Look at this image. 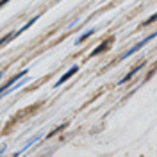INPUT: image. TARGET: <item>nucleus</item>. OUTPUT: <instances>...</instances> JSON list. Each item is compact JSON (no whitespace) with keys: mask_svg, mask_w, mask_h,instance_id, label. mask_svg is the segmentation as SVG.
<instances>
[{"mask_svg":"<svg viewBox=\"0 0 157 157\" xmlns=\"http://www.w3.org/2000/svg\"><path fill=\"white\" fill-rule=\"evenodd\" d=\"M7 2H9V0H0V7H2V6H6Z\"/></svg>","mask_w":157,"mask_h":157,"instance_id":"obj_7","label":"nucleus"},{"mask_svg":"<svg viewBox=\"0 0 157 157\" xmlns=\"http://www.w3.org/2000/svg\"><path fill=\"white\" fill-rule=\"evenodd\" d=\"M93 32H95V29H91V30H88V32H84V34H82V36H80V38L77 39V45H78V43H82V41H84V39H88L89 36H91V34H93Z\"/></svg>","mask_w":157,"mask_h":157,"instance_id":"obj_5","label":"nucleus"},{"mask_svg":"<svg viewBox=\"0 0 157 157\" xmlns=\"http://www.w3.org/2000/svg\"><path fill=\"white\" fill-rule=\"evenodd\" d=\"M2 77H4V73H0V78H2Z\"/></svg>","mask_w":157,"mask_h":157,"instance_id":"obj_8","label":"nucleus"},{"mask_svg":"<svg viewBox=\"0 0 157 157\" xmlns=\"http://www.w3.org/2000/svg\"><path fill=\"white\" fill-rule=\"evenodd\" d=\"M141 68H143V64H137V66H136V68H134V70H132L130 73H128L127 77H125V78H121V82H125V80H128V78H130V77H132V75H134V73H136V71H137V70H141Z\"/></svg>","mask_w":157,"mask_h":157,"instance_id":"obj_6","label":"nucleus"},{"mask_svg":"<svg viewBox=\"0 0 157 157\" xmlns=\"http://www.w3.org/2000/svg\"><path fill=\"white\" fill-rule=\"evenodd\" d=\"M39 137H41V134H39V136H36V137H32L30 141H27V143L23 145V148H21L20 152H16V155H20V154H23V152H25L27 148H30V147H32V145H34V143H36V141H38V139H39Z\"/></svg>","mask_w":157,"mask_h":157,"instance_id":"obj_3","label":"nucleus"},{"mask_svg":"<svg viewBox=\"0 0 157 157\" xmlns=\"http://www.w3.org/2000/svg\"><path fill=\"white\" fill-rule=\"evenodd\" d=\"M109 43H111V39H109V41H105V43H102V45H100L98 48H95L93 52H91V56H97V54H100L102 50H105V48H107V45H109Z\"/></svg>","mask_w":157,"mask_h":157,"instance_id":"obj_4","label":"nucleus"},{"mask_svg":"<svg viewBox=\"0 0 157 157\" xmlns=\"http://www.w3.org/2000/svg\"><path fill=\"white\" fill-rule=\"evenodd\" d=\"M77 66H73V68H70L68 71H66V73H64V75H63V77L59 78V82L57 84H56V88H59V86H61V84H63V82H66V80H68L70 77H71V75H73V73H77Z\"/></svg>","mask_w":157,"mask_h":157,"instance_id":"obj_2","label":"nucleus"},{"mask_svg":"<svg viewBox=\"0 0 157 157\" xmlns=\"http://www.w3.org/2000/svg\"><path fill=\"white\" fill-rule=\"evenodd\" d=\"M154 38H155V34H152V36H148V38L145 39V41H141V43H137V45H136V47H134V48H130V50H128V52H125V54L121 56V59H127L128 56H132L134 52H137V50H139V48H143V47L147 45L148 41H152V39H154Z\"/></svg>","mask_w":157,"mask_h":157,"instance_id":"obj_1","label":"nucleus"}]
</instances>
